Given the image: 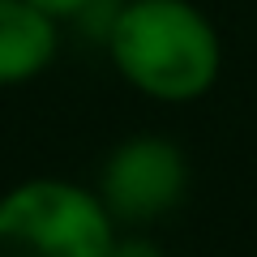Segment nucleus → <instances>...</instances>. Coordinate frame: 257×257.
I'll list each match as a JSON object with an SVG mask.
<instances>
[{
  "label": "nucleus",
  "mask_w": 257,
  "mask_h": 257,
  "mask_svg": "<svg viewBox=\"0 0 257 257\" xmlns=\"http://www.w3.org/2000/svg\"><path fill=\"white\" fill-rule=\"evenodd\" d=\"M103 43L120 82L150 103L206 99L223 73V35L193 0H120Z\"/></svg>",
  "instance_id": "1"
},
{
  "label": "nucleus",
  "mask_w": 257,
  "mask_h": 257,
  "mask_svg": "<svg viewBox=\"0 0 257 257\" xmlns=\"http://www.w3.org/2000/svg\"><path fill=\"white\" fill-rule=\"evenodd\" d=\"M120 223L69 176H30L0 193V257H111Z\"/></svg>",
  "instance_id": "2"
},
{
  "label": "nucleus",
  "mask_w": 257,
  "mask_h": 257,
  "mask_svg": "<svg viewBox=\"0 0 257 257\" xmlns=\"http://www.w3.org/2000/svg\"><path fill=\"white\" fill-rule=\"evenodd\" d=\"M94 193L120 227H150L184 202L189 155L167 133H133L103 159Z\"/></svg>",
  "instance_id": "3"
},
{
  "label": "nucleus",
  "mask_w": 257,
  "mask_h": 257,
  "mask_svg": "<svg viewBox=\"0 0 257 257\" xmlns=\"http://www.w3.org/2000/svg\"><path fill=\"white\" fill-rule=\"evenodd\" d=\"M60 22L39 13L30 0H0V90L30 86L56 64Z\"/></svg>",
  "instance_id": "4"
},
{
  "label": "nucleus",
  "mask_w": 257,
  "mask_h": 257,
  "mask_svg": "<svg viewBox=\"0 0 257 257\" xmlns=\"http://www.w3.org/2000/svg\"><path fill=\"white\" fill-rule=\"evenodd\" d=\"M30 5H35L39 13H47L52 22H60V26H64V22H82V18H90L103 0H30Z\"/></svg>",
  "instance_id": "5"
},
{
  "label": "nucleus",
  "mask_w": 257,
  "mask_h": 257,
  "mask_svg": "<svg viewBox=\"0 0 257 257\" xmlns=\"http://www.w3.org/2000/svg\"><path fill=\"white\" fill-rule=\"evenodd\" d=\"M111 257H167L159 240H150L146 231H120Z\"/></svg>",
  "instance_id": "6"
}]
</instances>
